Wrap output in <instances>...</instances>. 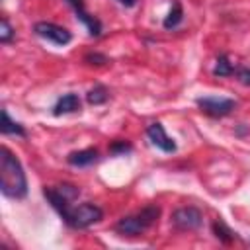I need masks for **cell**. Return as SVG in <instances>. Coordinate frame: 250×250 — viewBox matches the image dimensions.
<instances>
[{
  "mask_svg": "<svg viewBox=\"0 0 250 250\" xmlns=\"http://www.w3.org/2000/svg\"><path fill=\"white\" fill-rule=\"evenodd\" d=\"M0 191L10 199H23L27 195V178L21 162L10 148H0Z\"/></svg>",
  "mask_w": 250,
  "mask_h": 250,
  "instance_id": "cell-1",
  "label": "cell"
},
{
  "mask_svg": "<svg viewBox=\"0 0 250 250\" xmlns=\"http://www.w3.org/2000/svg\"><path fill=\"white\" fill-rule=\"evenodd\" d=\"M158 217H160V207L158 205H146L133 215L121 217L113 229L121 236H137V234H143L145 230H148L158 221Z\"/></svg>",
  "mask_w": 250,
  "mask_h": 250,
  "instance_id": "cell-2",
  "label": "cell"
},
{
  "mask_svg": "<svg viewBox=\"0 0 250 250\" xmlns=\"http://www.w3.org/2000/svg\"><path fill=\"white\" fill-rule=\"evenodd\" d=\"M104 217V211L94 203H80L76 207H70L61 219L72 227V229H88L94 223H100Z\"/></svg>",
  "mask_w": 250,
  "mask_h": 250,
  "instance_id": "cell-3",
  "label": "cell"
},
{
  "mask_svg": "<svg viewBox=\"0 0 250 250\" xmlns=\"http://www.w3.org/2000/svg\"><path fill=\"white\" fill-rule=\"evenodd\" d=\"M170 223L178 229V230H197L201 225H203V215L197 207H178L172 217H170Z\"/></svg>",
  "mask_w": 250,
  "mask_h": 250,
  "instance_id": "cell-4",
  "label": "cell"
},
{
  "mask_svg": "<svg viewBox=\"0 0 250 250\" xmlns=\"http://www.w3.org/2000/svg\"><path fill=\"white\" fill-rule=\"evenodd\" d=\"M33 31L39 37H43V39H47V41H51V43H55L59 47H62V45H66V43L72 41V33L66 27L57 25L53 21H37L33 25Z\"/></svg>",
  "mask_w": 250,
  "mask_h": 250,
  "instance_id": "cell-5",
  "label": "cell"
},
{
  "mask_svg": "<svg viewBox=\"0 0 250 250\" xmlns=\"http://www.w3.org/2000/svg\"><path fill=\"white\" fill-rule=\"evenodd\" d=\"M195 104L203 113H207L211 117H225L236 107L234 100H230V98H213V96L197 98Z\"/></svg>",
  "mask_w": 250,
  "mask_h": 250,
  "instance_id": "cell-6",
  "label": "cell"
},
{
  "mask_svg": "<svg viewBox=\"0 0 250 250\" xmlns=\"http://www.w3.org/2000/svg\"><path fill=\"white\" fill-rule=\"evenodd\" d=\"M146 137L150 139V143H152L156 148H160V150H164V152H174V150H176L174 139L166 135L162 123H158V121H154V123H150V125L146 127Z\"/></svg>",
  "mask_w": 250,
  "mask_h": 250,
  "instance_id": "cell-7",
  "label": "cell"
},
{
  "mask_svg": "<svg viewBox=\"0 0 250 250\" xmlns=\"http://www.w3.org/2000/svg\"><path fill=\"white\" fill-rule=\"evenodd\" d=\"M66 2L72 6V10H74L76 18L86 25L88 33H90L92 37H98V35L102 33V23H100V20H98V18H94V16L84 8V0H66Z\"/></svg>",
  "mask_w": 250,
  "mask_h": 250,
  "instance_id": "cell-8",
  "label": "cell"
},
{
  "mask_svg": "<svg viewBox=\"0 0 250 250\" xmlns=\"http://www.w3.org/2000/svg\"><path fill=\"white\" fill-rule=\"evenodd\" d=\"M74 111H80V98L76 94H64L53 105V115H64V113H74Z\"/></svg>",
  "mask_w": 250,
  "mask_h": 250,
  "instance_id": "cell-9",
  "label": "cell"
},
{
  "mask_svg": "<svg viewBox=\"0 0 250 250\" xmlns=\"http://www.w3.org/2000/svg\"><path fill=\"white\" fill-rule=\"evenodd\" d=\"M98 150L96 148H82V150H74V152H70L68 156H66V162L70 164V166H78V168H82V166H90V164H94L96 160H98Z\"/></svg>",
  "mask_w": 250,
  "mask_h": 250,
  "instance_id": "cell-10",
  "label": "cell"
},
{
  "mask_svg": "<svg viewBox=\"0 0 250 250\" xmlns=\"http://www.w3.org/2000/svg\"><path fill=\"white\" fill-rule=\"evenodd\" d=\"M0 131H2L4 135H18V137H25V129H23L18 121H14V119L8 115V111H6V109H2V125H0Z\"/></svg>",
  "mask_w": 250,
  "mask_h": 250,
  "instance_id": "cell-11",
  "label": "cell"
},
{
  "mask_svg": "<svg viewBox=\"0 0 250 250\" xmlns=\"http://www.w3.org/2000/svg\"><path fill=\"white\" fill-rule=\"evenodd\" d=\"M107 98H109V90H107L104 84H96V86L90 88L88 94H86V100H88V104H92V105L105 104Z\"/></svg>",
  "mask_w": 250,
  "mask_h": 250,
  "instance_id": "cell-12",
  "label": "cell"
},
{
  "mask_svg": "<svg viewBox=\"0 0 250 250\" xmlns=\"http://www.w3.org/2000/svg\"><path fill=\"white\" fill-rule=\"evenodd\" d=\"M182 18H184V12H182V4L176 0V2H172V8H170L168 16L164 18V27H166V29H172V27H176V25L182 21Z\"/></svg>",
  "mask_w": 250,
  "mask_h": 250,
  "instance_id": "cell-13",
  "label": "cell"
},
{
  "mask_svg": "<svg viewBox=\"0 0 250 250\" xmlns=\"http://www.w3.org/2000/svg\"><path fill=\"white\" fill-rule=\"evenodd\" d=\"M213 232H215V236H217L223 244H229V242H232V240L236 238V232H232L221 219L213 223Z\"/></svg>",
  "mask_w": 250,
  "mask_h": 250,
  "instance_id": "cell-14",
  "label": "cell"
},
{
  "mask_svg": "<svg viewBox=\"0 0 250 250\" xmlns=\"http://www.w3.org/2000/svg\"><path fill=\"white\" fill-rule=\"evenodd\" d=\"M230 74H234V66L229 62V57H227V55H221V57L217 59L215 68H213V76L223 78V76H230Z\"/></svg>",
  "mask_w": 250,
  "mask_h": 250,
  "instance_id": "cell-15",
  "label": "cell"
},
{
  "mask_svg": "<svg viewBox=\"0 0 250 250\" xmlns=\"http://www.w3.org/2000/svg\"><path fill=\"white\" fill-rule=\"evenodd\" d=\"M14 37V27L10 25V21L6 18H2V27H0V43H10Z\"/></svg>",
  "mask_w": 250,
  "mask_h": 250,
  "instance_id": "cell-16",
  "label": "cell"
},
{
  "mask_svg": "<svg viewBox=\"0 0 250 250\" xmlns=\"http://www.w3.org/2000/svg\"><path fill=\"white\" fill-rule=\"evenodd\" d=\"M131 150V145L127 141H113L111 146H109V152L111 154H125Z\"/></svg>",
  "mask_w": 250,
  "mask_h": 250,
  "instance_id": "cell-17",
  "label": "cell"
},
{
  "mask_svg": "<svg viewBox=\"0 0 250 250\" xmlns=\"http://www.w3.org/2000/svg\"><path fill=\"white\" fill-rule=\"evenodd\" d=\"M84 61L88 64H105L107 62V57L105 55H100V53H90V55L84 57Z\"/></svg>",
  "mask_w": 250,
  "mask_h": 250,
  "instance_id": "cell-18",
  "label": "cell"
},
{
  "mask_svg": "<svg viewBox=\"0 0 250 250\" xmlns=\"http://www.w3.org/2000/svg\"><path fill=\"white\" fill-rule=\"evenodd\" d=\"M234 72H236L238 80H240L244 86H250V68H248V66H240V68H236Z\"/></svg>",
  "mask_w": 250,
  "mask_h": 250,
  "instance_id": "cell-19",
  "label": "cell"
},
{
  "mask_svg": "<svg viewBox=\"0 0 250 250\" xmlns=\"http://www.w3.org/2000/svg\"><path fill=\"white\" fill-rule=\"evenodd\" d=\"M121 6H125V8H133L135 4H137V0H117Z\"/></svg>",
  "mask_w": 250,
  "mask_h": 250,
  "instance_id": "cell-20",
  "label": "cell"
}]
</instances>
